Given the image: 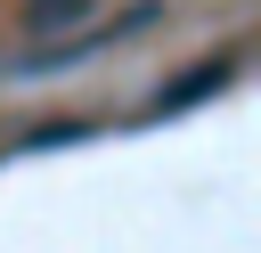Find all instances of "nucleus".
<instances>
[{"mask_svg":"<svg viewBox=\"0 0 261 253\" xmlns=\"http://www.w3.org/2000/svg\"><path fill=\"white\" fill-rule=\"evenodd\" d=\"M220 82H228V57H212V65H196L188 82H171V90H163V106H188V98H212Z\"/></svg>","mask_w":261,"mask_h":253,"instance_id":"f257e3e1","label":"nucleus"},{"mask_svg":"<svg viewBox=\"0 0 261 253\" xmlns=\"http://www.w3.org/2000/svg\"><path fill=\"white\" fill-rule=\"evenodd\" d=\"M90 0H33V33H57V24H82Z\"/></svg>","mask_w":261,"mask_h":253,"instance_id":"f03ea898","label":"nucleus"}]
</instances>
